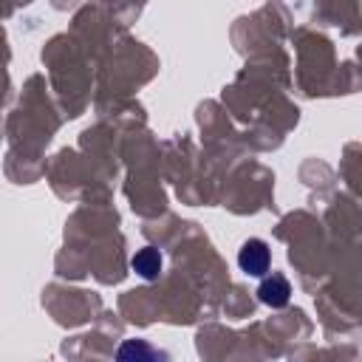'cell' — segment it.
<instances>
[{
  "label": "cell",
  "mask_w": 362,
  "mask_h": 362,
  "mask_svg": "<svg viewBox=\"0 0 362 362\" xmlns=\"http://www.w3.org/2000/svg\"><path fill=\"white\" fill-rule=\"evenodd\" d=\"M269 263H272V255H269V246L260 240V238H249L240 252H238V266L240 272H246L249 277H260L269 272Z\"/></svg>",
  "instance_id": "6da1fadb"
},
{
  "label": "cell",
  "mask_w": 362,
  "mask_h": 362,
  "mask_svg": "<svg viewBox=\"0 0 362 362\" xmlns=\"http://www.w3.org/2000/svg\"><path fill=\"white\" fill-rule=\"evenodd\" d=\"M130 266H133V272L141 274L144 280H156V277L161 274V255H158V249L144 246V249H139V252L133 255Z\"/></svg>",
  "instance_id": "277c9868"
},
{
  "label": "cell",
  "mask_w": 362,
  "mask_h": 362,
  "mask_svg": "<svg viewBox=\"0 0 362 362\" xmlns=\"http://www.w3.org/2000/svg\"><path fill=\"white\" fill-rule=\"evenodd\" d=\"M116 362H170V356L147 339H124L116 351Z\"/></svg>",
  "instance_id": "7a4b0ae2"
},
{
  "label": "cell",
  "mask_w": 362,
  "mask_h": 362,
  "mask_svg": "<svg viewBox=\"0 0 362 362\" xmlns=\"http://www.w3.org/2000/svg\"><path fill=\"white\" fill-rule=\"evenodd\" d=\"M257 297H260V303H266L272 308H283L288 303V297H291V286H288V280L283 274H272V277H266L260 283Z\"/></svg>",
  "instance_id": "3957f363"
}]
</instances>
